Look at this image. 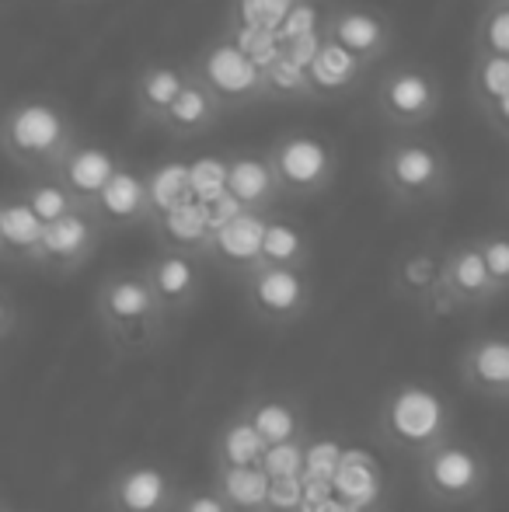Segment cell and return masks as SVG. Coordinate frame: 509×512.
Instances as JSON below:
<instances>
[{
    "mask_svg": "<svg viewBox=\"0 0 509 512\" xmlns=\"http://www.w3.org/2000/svg\"><path fill=\"white\" fill-rule=\"evenodd\" d=\"M325 18H328V14L318 7V0H297V4H293V11L286 14L283 28H279V42H283V46H290V42L321 32V28H325Z\"/></svg>",
    "mask_w": 509,
    "mask_h": 512,
    "instance_id": "obj_40",
    "label": "cell"
},
{
    "mask_svg": "<svg viewBox=\"0 0 509 512\" xmlns=\"http://www.w3.org/2000/svg\"><path fill=\"white\" fill-rule=\"evenodd\" d=\"M227 192L248 213H276L283 192H279L269 154L265 150L262 154H255V150H234V154H227Z\"/></svg>",
    "mask_w": 509,
    "mask_h": 512,
    "instance_id": "obj_17",
    "label": "cell"
},
{
    "mask_svg": "<svg viewBox=\"0 0 509 512\" xmlns=\"http://www.w3.org/2000/svg\"><path fill=\"white\" fill-rule=\"evenodd\" d=\"M178 512H234L227 506V499L217 492V488H196V492H185L182 502H178Z\"/></svg>",
    "mask_w": 509,
    "mask_h": 512,
    "instance_id": "obj_44",
    "label": "cell"
},
{
    "mask_svg": "<svg viewBox=\"0 0 509 512\" xmlns=\"http://www.w3.org/2000/svg\"><path fill=\"white\" fill-rule=\"evenodd\" d=\"M262 467L269 471L272 481H279V478H304V467H307V439H300V443L269 446V453H265Z\"/></svg>",
    "mask_w": 509,
    "mask_h": 512,
    "instance_id": "obj_41",
    "label": "cell"
},
{
    "mask_svg": "<svg viewBox=\"0 0 509 512\" xmlns=\"http://www.w3.org/2000/svg\"><path fill=\"white\" fill-rule=\"evenodd\" d=\"M91 213L102 220L105 230H129V227H150L154 223V209H150V192H147V175L133 171L129 164L116 171L105 192L95 199Z\"/></svg>",
    "mask_w": 509,
    "mask_h": 512,
    "instance_id": "obj_15",
    "label": "cell"
},
{
    "mask_svg": "<svg viewBox=\"0 0 509 512\" xmlns=\"http://www.w3.org/2000/svg\"><path fill=\"white\" fill-rule=\"evenodd\" d=\"M4 512H11V509H4Z\"/></svg>",
    "mask_w": 509,
    "mask_h": 512,
    "instance_id": "obj_48",
    "label": "cell"
},
{
    "mask_svg": "<svg viewBox=\"0 0 509 512\" xmlns=\"http://www.w3.org/2000/svg\"><path fill=\"white\" fill-rule=\"evenodd\" d=\"M119 168H123V161H119L109 147L81 140L74 147V154L63 161V168L56 171V178H60V182L67 185V189L74 192L84 206H95V199L102 196L105 185L116 178Z\"/></svg>",
    "mask_w": 509,
    "mask_h": 512,
    "instance_id": "obj_20",
    "label": "cell"
},
{
    "mask_svg": "<svg viewBox=\"0 0 509 512\" xmlns=\"http://www.w3.org/2000/svg\"><path fill=\"white\" fill-rule=\"evenodd\" d=\"M454 408L440 391L426 384H398L387 391L377 429L391 450L422 460L450 439Z\"/></svg>",
    "mask_w": 509,
    "mask_h": 512,
    "instance_id": "obj_3",
    "label": "cell"
},
{
    "mask_svg": "<svg viewBox=\"0 0 509 512\" xmlns=\"http://www.w3.org/2000/svg\"><path fill=\"white\" fill-rule=\"evenodd\" d=\"M220 119H224V105L189 74L185 91L178 95V102L168 108V115H164L157 129H164V133L175 136V140H196V136L210 133Z\"/></svg>",
    "mask_w": 509,
    "mask_h": 512,
    "instance_id": "obj_24",
    "label": "cell"
},
{
    "mask_svg": "<svg viewBox=\"0 0 509 512\" xmlns=\"http://www.w3.org/2000/svg\"><path fill=\"white\" fill-rule=\"evenodd\" d=\"M42 234H46V223L35 216V209L25 203L21 192H11L0 206V255H4V262L35 265Z\"/></svg>",
    "mask_w": 509,
    "mask_h": 512,
    "instance_id": "obj_23",
    "label": "cell"
},
{
    "mask_svg": "<svg viewBox=\"0 0 509 512\" xmlns=\"http://www.w3.org/2000/svg\"><path fill=\"white\" fill-rule=\"evenodd\" d=\"M213 488L234 512H269L272 478L265 467H217Z\"/></svg>",
    "mask_w": 509,
    "mask_h": 512,
    "instance_id": "obj_27",
    "label": "cell"
},
{
    "mask_svg": "<svg viewBox=\"0 0 509 512\" xmlns=\"http://www.w3.org/2000/svg\"><path fill=\"white\" fill-rule=\"evenodd\" d=\"M311 262V237L300 223L286 220V216L272 213L269 230H265L262 244V265H276V269H307Z\"/></svg>",
    "mask_w": 509,
    "mask_h": 512,
    "instance_id": "obj_28",
    "label": "cell"
},
{
    "mask_svg": "<svg viewBox=\"0 0 509 512\" xmlns=\"http://www.w3.org/2000/svg\"><path fill=\"white\" fill-rule=\"evenodd\" d=\"M342 453L346 446L332 436H311L307 439V467H304V481H318V485H332L335 488V474L342 467Z\"/></svg>",
    "mask_w": 509,
    "mask_h": 512,
    "instance_id": "obj_36",
    "label": "cell"
},
{
    "mask_svg": "<svg viewBox=\"0 0 509 512\" xmlns=\"http://www.w3.org/2000/svg\"><path fill=\"white\" fill-rule=\"evenodd\" d=\"M161 241V248L171 251H189L196 258H210L213 248V227H210V213L203 203H185L171 213L157 216L154 227H150Z\"/></svg>",
    "mask_w": 509,
    "mask_h": 512,
    "instance_id": "obj_25",
    "label": "cell"
},
{
    "mask_svg": "<svg viewBox=\"0 0 509 512\" xmlns=\"http://www.w3.org/2000/svg\"><path fill=\"white\" fill-rule=\"evenodd\" d=\"M77 143H81V136H77L74 119L53 98H21L7 108L4 126H0L4 157L32 178L56 175L63 161L74 154Z\"/></svg>",
    "mask_w": 509,
    "mask_h": 512,
    "instance_id": "obj_1",
    "label": "cell"
},
{
    "mask_svg": "<svg viewBox=\"0 0 509 512\" xmlns=\"http://www.w3.org/2000/svg\"><path fill=\"white\" fill-rule=\"evenodd\" d=\"M342 512H360V509H349V506H346V509H342Z\"/></svg>",
    "mask_w": 509,
    "mask_h": 512,
    "instance_id": "obj_47",
    "label": "cell"
},
{
    "mask_svg": "<svg viewBox=\"0 0 509 512\" xmlns=\"http://www.w3.org/2000/svg\"><path fill=\"white\" fill-rule=\"evenodd\" d=\"M185 492H178L171 471H164L161 464H129L123 471H116L105 485V512H178Z\"/></svg>",
    "mask_w": 509,
    "mask_h": 512,
    "instance_id": "obj_11",
    "label": "cell"
},
{
    "mask_svg": "<svg viewBox=\"0 0 509 512\" xmlns=\"http://www.w3.org/2000/svg\"><path fill=\"white\" fill-rule=\"evenodd\" d=\"M269 443L258 436V429L241 415H234L231 422L220 429L217 436V467H262Z\"/></svg>",
    "mask_w": 509,
    "mask_h": 512,
    "instance_id": "obj_31",
    "label": "cell"
},
{
    "mask_svg": "<svg viewBox=\"0 0 509 512\" xmlns=\"http://www.w3.org/2000/svg\"><path fill=\"white\" fill-rule=\"evenodd\" d=\"M245 418L258 429V436L269 446H283V443H300V439H311L304 422V411L293 405L283 394H258L248 401Z\"/></svg>",
    "mask_w": 509,
    "mask_h": 512,
    "instance_id": "obj_26",
    "label": "cell"
},
{
    "mask_svg": "<svg viewBox=\"0 0 509 512\" xmlns=\"http://www.w3.org/2000/svg\"><path fill=\"white\" fill-rule=\"evenodd\" d=\"M297 0H231L224 25L258 28V32H276L283 28L286 14L293 11Z\"/></svg>",
    "mask_w": 509,
    "mask_h": 512,
    "instance_id": "obj_34",
    "label": "cell"
},
{
    "mask_svg": "<svg viewBox=\"0 0 509 512\" xmlns=\"http://www.w3.org/2000/svg\"><path fill=\"white\" fill-rule=\"evenodd\" d=\"M265 81H269V102H314V88H311V74H307V67H300V63H293L290 56H279L276 63H272L269 70H265Z\"/></svg>",
    "mask_w": 509,
    "mask_h": 512,
    "instance_id": "obj_35",
    "label": "cell"
},
{
    "mask_svg": "<svg viewBox=\"0 0 509 512\" xmlns=\"http://www.w3.org/2000/svg\"><path fill=\"white\" fill-rule=\"evenodd\" d=\"M14 335V304H11V297H4L0 300V338H11Z\"/></svg>",
    "mask_w": 509,
    "mask_h": 512,
    "instance_id": "obj_45",
    "label": "cell"
},
{
    "mask_svg": "<svg viewBox=\"0 0 509 512\" xmlns=\"http://www.w3.org/2000/svg\"><path fill=\"white\" fill-rule=\"evenodd\" d=\"M475 53L509 56V7L489 4L475 28Z\"/></svg>",
    "mask_w": 509,
    "mask_h": 512,
    "instance_id": "obj_39",
    "label": "cell"
},
{
    "mask_svg": "<svg viewBox=\"0 0 509 512\" xmlns=\"http://www.w3.org/2000/svg\"><path fill=\"white\" fill-rule=\"evenodd\" d=\"M443 262H447V255H440V251H429V248L408 251L398 262V269H394V286H398V293L426 304L443 286Z\"/></svg>",
    "mask_w": 509,
    "mask_h": 512,
    "instance_id": "obj_30",
    "label": "cell"
},
{
    "mask_svg": "<svg viewBox=\"0 0 509 512\" xmlns=\"http://www.w3.org/2000/svg\"><path fill=\"white\" fill-rule=\"evenodd\" d=\"M199 262L203 258L189 255V251L161 248L150 258L147 269H143L168 317H182L199 300V290H203V269H199Z\"/></svg>",
    "mask_w": 509,
    "mask_h": 512,
    "instance_id": "obj_13",
    "label": "cell"
},
{
    "mask_svg": "<svg viewBox=\"0 0 509 512\" xmlns=\"http://www.w3.org/2000/svg\"><path fill=\"white\" fill-rule=\"evenodd\" d=\"M21 196H25V203L35 209V216H39L42 223H56V220H63V216H70V213H77V209H84L81 199H77L74 192H70L67 185H63L56 175L32 178V182H28L25 189H21Z\"/></svg>",
    "mask_w": 509,
    "mask_h": 512,
    "instance_id": "obj_33",
    "label": "cell"
},
{
    "mask_svg": "<svg viewBox=\"0 0 509 512\" xmlns=\"http://www.w3.org/2000/svg\"><path fill=\"white\" fill-rule=\"evenodd\" d=\"M189 74L224 105V112H241L269 102V81L265 70L255 60H248L224 32L213 42H206L196 53V60L185 63Z\"/></svg>",
    "mask_w": 509,
    "mask_h": 512,
    "instance_id": "obj_6",
    "label": "cell"
},
{
    "mask_svg": "<svg viewBox=\"0 0 509 512\" xmlns=\"http://www.w3.org/2000/svg\"><path fill=\"white\" fill-rule=\"evenodd\" d=\"M192 189L196 203H217L227 196V154H203L192 161Z\"/></svg>",
    "mask_w": 509,
    "mask_h": 512,
    "instance_id": "obj_38",
    "label": "cell"
},
{
    "mask_svg": "<svg viewBox=\"0 0 509 512\" xmlns=\"http://www.w3.org/2000/svg\"><path fill=\"white\" fill-rule=\"evenodd\" d=\"M443 105V84L422 63H394L391 70L377 81L374 108L384 126L398 133H415L426 122L436 119Z\"/></svg>",
    "mask_w": 509,
    "mask_h": 512,
    "instance_id": "obj_7",
    "label": "cell"
},
{
    "mask_svg": "<svg viewBox=\"0 0 509 512\" xmlns=\"http://www.w3.org/2000/svg\"><path fill=\"white\" fill-rule=\"evenodd\" d=\"M377 182L398 209H419L450 196L454 168L433 140L419 133H398L377 157Z\"/></svg>",
    "mask_w": 509,
    "mask_h": 512,
    "instance_id": "obj_2",
    "label": "cell"
},
{
    "mask_svg": "<svg viewBox=\"0 0 509 512\" xmlns=\"http://www.w3.org/2000/svg\"><path fill=\"white\" fill-rule=\"evenodd\" d=\"M147 192H150V209L154 220L171 209L196 203V189H192V161H164L147 175ZM154 227V223H150Z\"/></svg>",
    "mask_w": 509,
    "mask_h": 512,
    "instance_id": "obj_29",
    "label": "cell"
},
{
    "mask_svg": "<svg viewBox=\"0 0 509 512\" xmlns=\"http://www.w3.org/2000/svg\"><path fill=\"white\" fill-rule=\"evenodd\" d=\"M95 314L105 335L119 349H147L168 328L161 300L150 286L147 272H112L95 293Z\"/></svg>",
    "mask_w": 509,
    "mask_h": 512,
    "instance_id": "obj_4",
    "label": "cell"
},
{
    "mask_svg": "<svg viewBox=\"0 0 509 512\" xmlns=\"http://www.w3.org/2000/svg\"><path fill=\"white\" fill-rule=\"evenodd\" d=\"M335 499L346 502L349 509L377 512L384 502V467L374 453L346 446L342 467L335 474Z\"/></svg>",
    "mask_w": 509,
    "mask_h": 512,
    "instance_id": "obj_22",
    "label": "cell"
},
{
    "mask_svg": "<svg viewBox=\"0 0 509 512\" xmlns=\"http://www.w3.org/2000/svg\"><path fill=\"white\" fill-rule=\"evenodd\" d=\"M185 84H189V67H178V63H147V67L136 70L133 108L140 115V122L161 126V119L178 102Z\"/></svg>",
    "mask_w": 509,
    "mask_h": 512,
    "instance_id": "obj_21",
    "label": "cell"
},
{
    "mask_svg": "<svg viewBox=\"0 0 509 512\" xmlns=\"http://www.w3.org/2000/svg\"><path fill=\"white\" fill-rule=\"evenodd\" d=\"M461 384L492 401H509V335H478L461 352Z\"/></svg>",
    "mask_w": 509,
    "mask_h": 512,
    "instance_id": "obj_16",
    "label": "cell"
},
{
    "mask_svg": "<svg viewBox=\"0 0 509 512\" xmlns=\"http://www.w3.org/2000/svg\"><path fill=\"white\" fill-rule=\"evenodd\" d=\"M370 63L360 60L356 53H349L346 46L325 39L321 53L314 56V63L307 67L311 74V88H314V102H328V98H346L360 88L363 81L370 77Z\"/></svg>",
    "mask_w": 509,
    "mask_h": 512,
    "instance_id": "obj_19",
    "label": "cell"
},
{
    "mask_svg": "<svg viewBox=\"0 0 509 512\" xmlns=\"http://www.w3.org/2000/svg\"><path fill=\"white\" fill-rule=\"evenodd\" d=\"M245 286V304L255 321L286 328L311 314L314 286L307 269H276V265H258L241 279Z\"/></svg>",
    "mask_w": 509,
    "mask_h": 512,
    "instance_id": "obj_9",
    "label": "cell"
},
{
    "mask_svg": "<svg viewBox=\"0 0 509 512\" xmlns=\"http://www.w3.org/2000/svg\"><path fill=\"white\" fill-rule=\"evenodd\" d=\"M269 216L272 213H241L234 223L217 230L210 248L213 262L224 265L238 279L255 272L262 265V244H265V230H269Z\"/></svg>",
    "mask_w": 509,
    "mask_h": 512,
    "instance_id": "obj_18",
    "label": "cell"
},
{
    "mask_svg": "<svg viewBox=\"0 0 509 512\" xmlns=\"http://www.w3.org/2000/svg\"><path fill=\"white\" fill-rule=\"evenodd\" d=\"M509 98V56L475 53L471 60V102L489 119Z\"/></svg>",
    "mask_w": 509,
    "mask_h": 512,
    "instance_id": "obj_32",
    "label": "cell"
},
{
    "mask_svg": "<svg viewBox=\"0 0 509 512\" xmlns=\"http://www.w3.org/2000/svg\"><path fill=\"white\" fill-rule=\"evenodd\" d=\"M419 481L422 492L440 506H464L475 502L489 488V464L478 450L447 439L433 453L419 460Z\"/></svg>",
    "mask_w": 509,
    "mask_h": 512,
    "instance_id": "obj_8",
    "label": "cell"
},
{
    "mask_svg": "<svg viewBox=\"0 0 509 512\" xmlns=\"http://www.w3.org/2000/svg\"><path fill=\"white\" fill-rule=\"evenodd\" d=\"M489 4H506L509 7V0H489Z\"/></svg>",
    "mask_w": 509,
    "mask_h": 512,
    "instance_id": "obj_46",
    "label": "cell"
},
{
    "mask_svg": "<svg viewBox=\"0 0 509 512\" xmlns=\"http://www.w3.org/2000/svg\"><path fill=\"white\" fill-rule=\"evenodd\" d=\"M325 35L346 46L349 53H356L360 60H367L370 67H377L394 46V25L387 21V14L367 4L332 7L325 18Z\"/></svg>",
    "mask_w": 509,
    "mask_h": 512,
    "instance_id": "obj_12",
    "label": "cell"
},
{
    "mask_svg": "<svg viewBox=\"0 0 509 512\" xmlns=\"http://www.w3.org/2000/svg\"><path fill=\"white\" fill-rule=\"evenodd\" d=\"M447 262H443V286L450 290V297L457 300V307H485L496 297H503V290L492 279L489 265H485V255L478 248V241H464L454 244V248L443 251Z\"/></svg>",
    "mask_w": 509,
    "mask_h": 512,
    "instance_id": "obj_14",
    "label": "cell"
},
{
    "mask_svg": "<svg viewBox=\"0 0 509 512\" xmlns=\"http://www.w3.org/2000/svg\"><path fill=\"white\" fill-rule=\"evenodd\" d=\"M265 154L276 171L283 199H318L339 178V150L318 133L290 129V133L276 136Z\"/></svg>",
    "mask_w": 509,
    "mask_h": 512,
    "instance_id": "obj_5",
    "label": "cell"
},
{
    "mask_svg": "<svg viewBox=\"0 0 509 512\" xmlns=\"http://www.w3.org/2000/svg\"><path fill=\"white\" fill-rule=\"evenodd\" d=\"M307 499V485L304 478H279L272 481V499L269 512H300Z\"/></svg>",
    "mask_w": 509,
    "mask_h": 512,
    "instance_id": "obj_43",
    "label": "cell"
},
{
    "mask_svg": "<svg viewBox=\"0 0 509 512\" xmlns=\"http://www.w3.org/2000/svg\"><path fill=\"white\" fill-rule=\"evenodd\" d=\"M224 35L262 70H269L272 63L283 56V42L276 32H258V28H241V25H224Z\"/></svg>",
    "mask_w": 509,
    "mask_h": 512,
    "instance_id": "obj_37",
    "label": "cell"
},
{
    "mask_svg": "<svg viewBox=\"0 0 509 512\" xmlns=\"http://www.w3.org/2000/svg\"><path fill=\"white\" fill-rule=\"evenodd\" d=\"M478 248L485 255V265H489L492 279L503 293H509V234H482L475 237Z\"/></svg>",
    "mask_w": 509,
    "mask_h": 512,
    "instance_id": "obj_42",
    "label": "cell"
},
{
    "mask_svg": "<svg viewBox=\"0 0 509 512\" xmlns=\"http://www.w3.org/2000/svg\"><path fill=\"white\" fill-rule=\"evenodd\" d=\"M105 234H109V230L102 227V220H98L88 206L63 216V220H56V223H46L42 248H39V255H35L32 269L70 276V272H77L81 265H88L91 258H95Z\"/></svg>",
    "mask_w": 509,
    "mask_h": 512,
    "instance_id": "obj_10",
    "label": "cell"
}]
</instances>
